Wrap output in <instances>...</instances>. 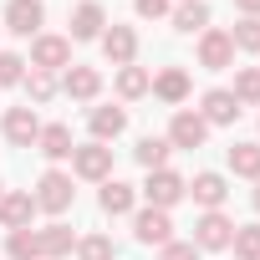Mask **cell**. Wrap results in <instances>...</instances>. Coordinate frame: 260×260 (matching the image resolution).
Masks as SVG:
<instances>
[{
	"mask_svg": "<svg viewBox=\"0 0 260 260\" xmlns=\"http://www.w3.org/2000/svg\"><path fill=\"white\" fill-rule=\"evenodd\" d=\"M158 102H169V107H179L184 97H189V72L184 67H164L158 77H153V87H148Z\"/></svg>",
	"mask_w": 260,
	"mask_h": 260,
	"instance_id": "obj_18",
	"label": "cell"
},
{
	"mask_svg": "<svg viewBox=\"0 0 260 260\" xmlns=\"http://www.w3.org/2000/svg\"><path fill=\"white\" fill-rule=\"evenodd\" d=\"M72 127L67 122H41V133H36V153L41 158H51V164H61V158H72Z\"/></svg>",
	"mask_w": 260,
	"mask_h": 260,
	"instance_id": "obj_14",
	"label": "cell"
},
{
	"mask_svg": "<svg viewBox=\"0 0 260 260\" xmlns=\"http://www.w3.org/2000/svg\"><path fill=\"white\" fill-rule=\"evenodd\" d=\"M21 82H26V56L0 51V87H21Z\"/></svg>",
	"mask_w": 260,
	"mask_h": 260,
	"instance_id": "obj_31",
	"label": "cell"
},
{
	"mask_svg": "<svg viewBox=\"0 0 260 260\" xmlns=\"http://www.w3.org/2000/svg\"><path fill=\"white\" fill-rule=\"evenodd\" d=\"M184 194H189V179H184V174H174V169H153V174H148V184H143L148 209H174Z\"/></svg>",
	"mask_w": 260,
	"mask_h": 260,
	"instance_id": "obj_2",
	"label": "cell"
},
{
	"mask_svg": "<svg viewBox=\"0 0 260 260\" xmlns=\"http://www.w3.org/2000/svg\"><path fill=\"white\" fill-rule=\"evenodd\" d=\"M255 209H260V189H255Z\"/></svg>",
	"mask_w": 260,
	"mask_h": 260,
	"instance_id": "obj_36",
	"label": "cell"
},
{
	"mask_svg": "<svg viewBox=\"0 0 260 260\" xmlns=\"http://www.w3.org/2000/svg\"><path fill=\"white\" fill-rule=\"evenodd\" d=\"M72 169H77V179L107 184V179H112V148H107V143H77V148H72Z\"/></svg>",
	"mask_w": 260,
	"mask_h": 260,
	"instance_id": "obj_3",
	"label": "cell"
},
{
	"mask_svg": "<svg viewBox=\"0 0 260 260\" xmlns=\"http://www.w3.org/2000/svg\"><path fill=\"white\" fill-rule=\"evenodd\" d=\"M97 41H102V56L112 67H133V56H138V31L133 26H107Z\"/></svg>",
	"mask_w": 260,
	"mask_h": 260,
	"instance_id": "obj_7",
	"label": "cell"
},
{
	"mask_svg": "<svg viewBox=\"0 0 260 260\" xmlns=\"http://www.w3.org/2000/svg\"><path fill=\"white\" fill-rule=\"evenodd\" d=\"M61 92H67L72 102H92V97L102 92V72H97V67L72 61V67H67V77H61Z\"/></svg>",
	"mask_w": 260,
	"mask_h": 260,
	"instance_id": "obj_13",
	"label": "cell"
},
{
	"mask_svg": "<svg viewBox=\"0 0 260 260\" xmlns=\"http://www.w3.org/2000/svg\"><path fill=\"white\" fill-rule=\"evenodd\" d=\"M31 67L36 72H67L72 67V41L67 36H36L31 41Z\"/></svg>",
	"mask_w": 260,
	"mask_h": 260,
	"instance_id": "obj_5",
	"label": "cell"
},
{
	"mask_svg": "<svg viewBox=\"0 0 260 260\" xmlns=\"http://www.w3.org/2000/svg\"><path fill=\"white\" fill-rule=\"evenodd\" d=\"M36 209H46V214H67L72 209V199H77V189H72V174H61V169H46L41 179H36Z\"/></svg>",
	"mask_w": 260,
	"mask_h": 260,
	"instance_id": "obj_1",
	"label": "cell"
},
{
	"mask_svg": "<svg viewBox=\"0 0 260 260\" xmlns=\"http://www.w3.org/2000/svg\"><path fill=\"white\" fill-rule=\"evenodd\" d=\"M41 21H46L41 0H11L6 6V31H16V36H41Z\"/></svg>",
	"mask_w": 260,
	"mask_h": 260,
	"instance_id": "obj_11",
	"label": "cell"
},
{
	"mask_svg": "<svg viewBox=\"0 0 260 260\" xmlns=\"http://www.w3.org/2000/svg\"><path fill=\"white\" fill-rule=\"evenodd\" d=\"M36 133H41L36 107H11V112H6V138H11L16 148H36Z\"/></svg>",
	"mask_w": 260,
	"mask_h": 260,
	"instance_id": "obj_16",
	"label": "cell"
},
{
	"mask_svg": "<svg viewBox=\"0 0 260 260\" xmlns=\"http://www.w3.org/2000/svg\"><path fill=\"white\" fill-rule=\"evenodd\" d=\"M199 67L204 72H224V67H235V41H230V31H204L199 36Z\"/></svg>",
	"mask_w": 260,
	"mask_h": 260,
	"instance_id": "obj_6",
	"label": "cell"
},
{
	"mask_svg": "<svg viewBox=\"0 0 260 260\" xmlns=\"http://www.w3.org/2000/svg\"><path fill=\"white\" fill-rule=\"evenodd\" d=\"M235 11L240 16H260V0H235Z\"/></svg>",
	"mask_w": 260,
	"mask_h": 260,
	"instance_id": "obj_35",
	"label": "cell"
},
{
	"mask_svg": "<svg viewBox=\"0 0 260 260\" xmlns=\"http://www.w3.org/2000/svg\"><path fill=\"white\" fill-rule=\"evenodd\" d=\"M77 260H112V240H107V235H87V240H77Z\"/></svg>",
	"mask_w": 260,
	"mask_h": 260,
	"instance_id": "obj_32",
	"label": "cell"
},
{
	"mask_svg": "<svg viewBox=\"0 0 260 260\" xmlns=\"http://www.w3.org/2000/svg\"><path fill=\"white\" fill-rule=\"evenodd\" d=\"M67 26H72V36H67V41H97V36L107 31V11L97 6V0H82V6L72 11V21H67Z\"/></svg>",
	"mask_w": 260,
	"mask_h": 260,
	"instance_id": "obj_12",
	"label": "cell"
},
{
	"mask_svg": "<svg viewBox=\"0 0 260 260\" xmlns=\"http://www.w3.org/2000/svg\"><path fill=\"white\" fill-rule=\"evenodd\" d=\"M148 87H153V77H148L143 67H117V97H122V102L148 97Z\"/></svg>",
	"mask_w": 260,
	"mask_h": 260,
	"instance_id": "obj_23",
	"label": "cell"
},
{
	"mask_svg": "<svg viewBox=\"0 0 260 260\" xmlns=\"http://www.w3.org/2000/svg\"><path fill=\"white\" fill-rule=\"evenodd\" d=\"M21 87H26V97H31V102H36V107H41V102H51V97H56V77H51V72H36V67H31V72H26V82H21Z\"/></svg>",
	"mask_w": 260,
	"mask_h": 260,
	"instance_id": "obj_28",
	"label": "cell"
},
{
	"mask_svg": "<svg viewBox=\"0 0 260 260\" xmlns=\"http://www.w3.org/2000/svg\"><path fill=\"white\" fill-rule=\"evenodd\" d=\"M230 41H235V51H260V16H240Z\"/></svg>",
	"mask_w": 260,
	"mask_h": 260,
	"instance_id": "obj_30",
	"label": "cell"
},
{
	"mask_svg": "<svg viewBox=\"0 0 260 260\" xmlns=\"http://www.w3.org/2000/svg\"><path fill=\"white\" fill-rule=\"evenodd\" d=\"M92 143H112L122 127H127V107H92Z\"/></svg>",
	"mask_w": 260,
	"mask_h": 260,
	"instance_id": "obj_21",
	"label": "cell"
},
{
	"mask_svg": "<svg viewBox=\"0 0 260 260\" xmlns=\"http://www.w3.org/2000/svg\"><path fill=\"white\" fill-rule=\"evenodd\" d=\"M189 194H194V204H204V209H219L224 199H230V184H224V174H194V184H189Z\"/></svg>",
	"mask_w": 260,
	"mask_h": 260,
	"instance_id": "obj_19",
	"label": "cell"
},
{
	"mask_svg": "<svg viewBox=\"0 0 260 260\" xmlns=\"http://www.w3.org/2000/svg\"><path fill=\"white\" fill-rule=\"evenodd\" d=\"M230 169L240 179H260V143H235L230 148Z\"/></svg>",
	"mask_w": 260,
	"mask_h": 260,
	"instance_id": "obj_26",
	"label": "cell"
},
{
	"mask_svg": "<svg viewBox=\"0 0 260 260\" xmlns=\"http://www.w3.org/2000/svg\"><path fill=\"white\" fill-rule=\"evenodd\" d=\"M31 219H36V199H31V189L0 194V224H6V230H31Z\"/></svg>",
	"mask_w": 260,
	"mask_h": 260,
	"instance_id": "obj_10",
	"label": "cell"
},
{
	"mask_svg": "<svg viewBox=\"0 0 260 260\" xmlns=\"http://www.w3.org/2000/svg\"><path fill=\"white\" fill-rule=\"evenodd\" d=\"M230 250H235V260H260V224H235Z\"/></svg>",
	"mask_w": 260,
	"mask_h": 260,
	"instance_id": "obj_27",
	"label": "cell"
},
{
	"mask_svg": "<svg viewBox=\"0 0 260 260\" xmlns=\"http://www.w3.org/2000/svg\"><path fill=\"white\" fill-rule=\"evenodd\" d=\"M6 255H11V260H41L36 230H11V240H6Z\"/></svg>",
	"mask_w": 260,
	"mask_h": 260,
	"instance_id": "obj_29",
	"label": "cell"
},
{
	"mask_svg": "<svg viewBox=\"0 0 260 260\" xmlns=\"http://www.w3.org/2000/svg\"><path fill=\"white\" fill-rule=\"evenodd\" d=\"M36 245H41V260H61V255L77 250V240H72V230L61 219H51L46 230H36Z\"/></svg>",
	"mask_w": 260,
	"mask_h": 260,
	"instance_id": "obj_20",
	"label": "cell"
},
{
	"mask_svg": "<svg viewBox=\"0 0 260 260\" xmlns=\"http://www.w3.org/2000/svg\"><path fill=\"white\" fill-rule=\"evenodd\" d=\"M230 240H235V219L224 209H204L194 219V245L199 250H230Z\"/></svg>",
	"mask_w": 260,
	"mask_h": 260,
	"instance_id": "obj_4",
	"label": "cell"
},
{
	"mask_svg": "<svg viewBox=\"0 0 260 260\" xmlns=\"http://www.w3.org/2000/svg\"><path fill=\"white\" fill-rule=\"evenodd\" d=\"M169 153H174V143H169V138H153V133L138 138V148H133V158H138L148 174H153V169H169Z\"/></svg>",
	"mask_w": 260,
	"mask_h": 260,
	"instance_id": "obj_22",
	"label": "cell"
},
{
	"mask_svg": "<svg viewBox=\"0 0 260 260\" xmlns=\"http://www.w3.org/2000/svg\"><path fill=\"white\" fill-rule=\"evenodd\" d=\"M97 204H102V214L122 219V214H133L138 189H133V184H122V179H107V184H102V194H97Z\"/></svg>",
	"mask_w": 260,
	"mask_h": 260,
	"instance_id": "obj_17",
	"label": "cell"
},
{
	"mask_svg": "<svg viewBox=\"0 0 260 260\" xmlns=\"http://www.w3.org/2000/svg\"><path fill=\"white\" fill-rule=\"evenodd\" d=\"M133 235L143 240V245H169L174 240V219H169V209H138L133 214Z\"/></svg>",
	"mask_w": 260,
	"mask_h": 260,
	"instance_id": "obj_9",
	"label": "cell"
},
{
	"mask_svg": "<svg viewBox=\"0 0 260 260\" xmlns=\"http://www.w3.org/2000/svg\"><path fill=\"white\" fill-rule=\"evenodd\" d=\"M199 117L214 127V122H235L240 117V102H235V92L230 87H209L204 97H199Z\"/></svg>",
	"mask_w": 260,
	"mask_h": 260,
	"instance_id": "obj_15",
	"label": "cell"
},
{
	"mask_svg": "<svg viewBox=\"0 0 260 260\" xmlns=\"http://www.w3.org/2000/svg\"><path fill=\"white\" fill-rule=\"evenodd\" d=\"M174 31H184V36H204L209 31V6H204V0H189V6H179L174 11Z\"/></svg>",
	"mask_w": 260,
	"mask_h": 260,
	"instance_id": "obj_24",
	"label": "cell"
},
{
	"mask_svg": "<svg viewBox=\"0 0 260 260\" xmlns=\"http://www.w3.org/2000/svg\"><path fill=\"white\" fill-rule=\"evenodd\" d=\"M179 6H189V0H179Z\"/></svg>",
	"mask_w": 260,
	"mask_h": 260,
	"instance_id": "obj_38",
	"label": "cell"
},
{
	"mask_svg": "<svg viewBox=\"0 0 260 260\" xmlns=\"http://www.w3.org/2000/svg\"><path fill=\"white\" fill-rule=\"evenodd\" d=\"M230 92H235V102H240V107H260V67H240Z\"/></svg>",
	"mask_w": 260,
	"mask_h": 260,
	"instance_id": "obj_25",
	"label": "cell"
},
{
	"mask_svg": "<svg viewBox=\"0 0 260 260\" xmlns=\"http://www.w3.org/2000/svg\"><path fill=\"white\" fill-rule=\"evenodd\" d=\"M204 138H209V122H204L199 112L179 107L174 122H169V143H174V148H204Z\"/></svg>",
	"mask_w": 260,
	"mask_h": 260,
	"instance_id": "obj_8",
	"label": "cell"
},
{
	"mask_svg": "<svg viewBox=\"0 0 260 260\" xmlns=\"http://www.w3.org/2000/svg\"><path fill=\"white\" fill-rule=\"evenodd\" d=\"M133 11H138L143 21H158V16H169V11H174V0H133Z\"/></svg>",
	"mask_w": 260,
	"mask_h": 260,
	"instance_id": "obj_34",
	"label": "cell"
},
{
	"mask_svg": "<svg viewBox=\"0 0 260 260\" xmlns=\"http://www.w3.org/2000/svg\"><path fill=\"white\" fill-rule=\"evenodd\" d=\"M255 143H260V138H255Z\"/></svg>",
	"mask_w": 260,
	"mask_h": 260,
	"instance_id": "obj_39",
	"label": "cell"
},
{
	"mask_svg": "<svg viewBox=\"0 0 260 260\" xmlns=\"http://www.w3.org/2000/svg\"><path fill=\"white\" fill-rule=\"evenodd\" d=\"M0 194H6V184H0Z\"/></svg>",
	"mask_w": 260,
	"mask_h": 260,
	"instance_id": "obj_37",
	"label": "cell"
},
{
	"mask_svg": "<svg viewBox=\"0 0 260 260\" xmlns=\"http://www.w3.org/2000/svg\"><path fill=\"white\" fill-rule=\"evenodd\" d=\"M158 260H199V245H194V240H169V245L158 250Z\"/></svg>",
	"mask_w": 260,
	"mask_h": 260,
	"instance_id": "obj_33",
	"label": "cell"
}]
</instances>
